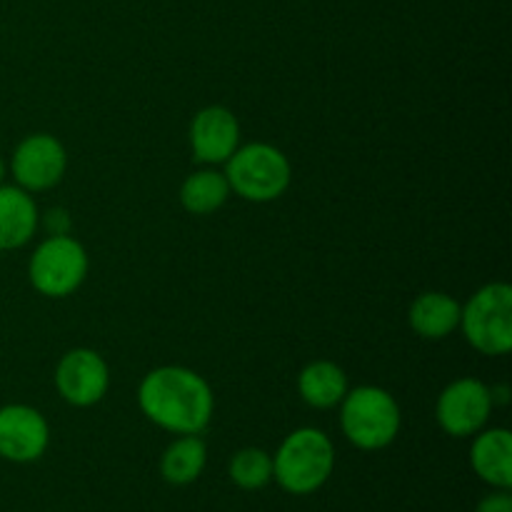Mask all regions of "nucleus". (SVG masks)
<instances>
[{"instance_id": "nucleus-1", "label": "nucleus", "mask_w": 512, "mask_h": 512, "mask_svg": "<svg viewBox=\"0 0 512 512\" xmlns=\"http://www.w3.org/2000/svg\"><path fill=\"white\" fill-rule=\"evenodd\" d=\"M138 403L150 423L175 435L203 433L215 408L210 385L180 365L150 370L140 383Z\"/></svg>"}, {"instance_id": "nucleus-2", "label": "nucleus", "mask_w": 512, "mask_h": 512, "mask_svg": "<svg viewBox=\"0 0 512 512\" xmlns=\"http://www.w3.org/2000/svg\"><path fill=\"white\" fill-rule=\"evenodd\" d=\"M335 450L318 428H300L280 443L273 458V478L285 493L310 495L333 475Z\"/></svg>"}, {"instance_id": "nucleus-3", "label": "nucleus", "mask_w": 512, "mask_h": 512, "mask_svg": "<svg viewBox=\"0 0 512 512\" xmlns=\"http://www.w3.org/2000/svg\"><path fill=\"white\" fill-rule=\"evenodd\" d=\"M340 425L355 448L383 450L398 438L400 408L393 395L375 385H360L348 390L340 400Z\"/></svg>"}, {"instance_id": "nucleus-4", "label": "nucleus", "mask_w": 512, "mask_h": 512, "mask_svg": "<svg viewBox=\"0 0 512 512\" xmlns=\"http://www.w3.org/2000/svg\"><path fill=\"white\" fill-rule=\"evenodd\" d=\"M225 178L233 193L250 203H270L288 190L293 170L288 158L268 143H250L238 148L228 160Z\"/></svg>"}, {"instance_id": "nucleus-5", "label": "nucleus", "mask_w": 512, "mask_h": 512, "mask_svg": "<svg viewBox=\"0 0 512 512\" xmlns=\"http://www.w3.org/2000/svg\"><path fill=\"white\" fill-rule=\"evenodd\" d=\"M460 328L483 355H505L512 348V290L508 283L480 288L460 308Z\"/></svg>"}, {"instance_id": "nucleus-6", "label": "nucleus", "mask_w": 512, "mask_h": 512, "mask_svg": "<svg viewBox=\"0 0 512 512\" xmlns=\"http://www.w3.org/2000/svg\"><path fill=\"white\" fill-rule=\"evenodd\" d=\"M88 275V253L70 235H50L30 258V283L40 295L65 298L83 285Z\"/></svg>"}, {"instance_id": "nucleus-7", "label": "nucleus", "mask_w": 512, "mask_h": 512, "mask_svg": "<svg viewBox=\"0 0 512 512\" xmlns=\"http://www.w3.org/2000/svg\"><path fill=\"white\" fill-rule=\"evenodd\" d=\"M493 405L488 385L475 378H460L440 393L435 415L445 433L453 438H468L483 430Z\"/></svg>"}, {"instance_id": "nucleus-8", "label": "nucleus", "mask_w": 512, "mask_h": 512, "mask_svg": "<svg viewBox=\"0 0 512 512\" xmlns=\"http://www.w3.org/2000/svg\"><path fill=\"white\" fill-rule=\"evenodd\" d=\"M110 370L108 363L95 350L75 348L60 358L55 370V388L65 403L75 408H90L100 403L108 393Z\"/></svg>"}, {"instance_id": "nucleus-9", "label": "nucleus", "mask_w": 512, "mask_h": 512, "mask_svg": "<svg viewBox=\"0 0 512 512\" xmlns=\"http://www.w3.org/2000/svg\"><path fill=\"white\" fill-rule=\"evenodd\" d=\"M68 155L58 138L48 133L28 135L13 153V175L23 190H48L60 183Z\"/></svg>"}, {"instance_id": "nucleus-10", "label": "nucleus", "mask_w": 512, "mask_h": 512, "mask_svg": "<svg viewBox=\"0 0 512 512\" xmlns=\"http://www.w3.org/2000/svg\"><path fill=\"white\" fill-rule=\"evenodd\" d=\"M50 428L30 405L0 408V458L10 463H33L48 450Z\"/></svg>"}, {"instance_id": "nucleus-11", "label": "nucleus", "mask_w": 512, "mask_h": 512, "mask_svg": "<svg viewBox=\"0 0 512 512\" xmlns=\"http://www.w3.org/2000/svg\"><path fill=\"white\" fill-rule=\"evenodd\" d=\"M238 118L223 105H208L190 125V145L198 163H225L238 150Z\"/></svg>"}, {"instance_id": "nucleus-12", "label": "nucleus", "mask_w": 512, "mask_h": 512, "mask_svg": "<svg viewBox=\"0 0 512 512\" xmlns=\"http://www.w3.org/2000/svg\"><path fill=\"white\" fill-rule=\"evenodd\" d=\"M470 465L480 480L500 490L512 485V435L505 428L485 430L470 450Z\"/></svg>"}, {"instance_id": "nucleus-13", "label": "nucleus", "mask_w": 512, "mask_h": 512, "mask_svg": "<svg viewBox=\"0 0 512 512\" xmlns=\"http://www.w3.org/2000/svg\"><path fill=\"white\" fill-rule=\"evenodd\" d=\"M38 228V208L28 190L0 185V250L28 243Z\"/></svg>"}, {"instance_id": "nucleus-14", "label": "nucleus", "mask_w": 512, "mask_h": 512, "mask_svg": "<svg viewBox=\"0 0 512 512\" xmlns=\"http://www.w3.org/2000/svg\"><path fill=\"white\" fill-rule=\"evenodd\" d=\"M410 328L425 340H443L460 325V305L445 293H423L410 305Z\"/></svg>"}, {"instance_id": "nucleus-15", "label": "nucleus", "mask_w": 512, "mask_h": 512, "mask_svg": "<svg viewBox=\"0 0 512 512\" xmlns=\"http://www.w3.org/2000/svg\"><path fill=\"white\" fill-rule=\"evenodd\" d=\"M298 390L303 400L313 408H333L348 393V378L343 368L330 360H315L308 368H303L298 378Z\"/></svg>"}, {"instance_id": "nucleus-16", "label": "nucleus", "mask_w": 512, "mask_h": 512, "mask_svg": "<svg viewBox=\"0 0 512 512\" xmlns=\"http://www.w3.org/2000/svg\"><path fill=\"white\" fill-rule=\"evenodd\" d=\"M208 460V450L198 435H183L168 445L160 460V473L170 485H190L200 478Z\"/></svg>"}, {"instance_id": "nucleus-17", "label": "nucleus", "mask_w": 512, "mask_h": 512, "mask_svg": "<svg viewBox=\"0 0 512 512\" xmlns=\"http://www.w3.org/2000/svg\"><path fill=\"white\" fill-rule=\"evenodd\" d=\"M230 185L223 173L200 170L193 173L180 188V203L193 215H210L228 200Z\"/></svg>"}, {"instance_id": "nucleus-18", "label": "nucleus", "mask_w": 512, "mask_h": 512, "mask_svg": "<svg viewBox=\"0 0 512 512\" xmlns=\"http://www.w3.org/2000/svg\"><path fill=\"white\" fill-rule=\"evenodd\" d=\"M230 478L243 490H260L273 480V458L260 448H245L230 460Z\"/></svg>"}, {"instance_id": "nucleus-19", "label": "nucleus", "mask_w": 512, "mask_h": 512, "mask_svg": "<svg viewBox=\"0 0 512 512\" xmlns=\"http://www.w3.org/2000/svg\"><path fill=\"white\" fill-rule=\"evenodd\" d=\"M475 512H512V498L508 490H500V493L488 495V498L480 500L478 510Z\"/></svg>"}, {"instance_id": "nucleus-20", "label": "nucleus", "mask_w": 512, "mask_h": 512, "mask_svg": "<svg viewBox=\"0 0 512 512\" xmlns=\"http://www.w3.org/2000/svg\"><path fill=\"white\" fill-rule=\"evenodd\" d=\"M68 225H70V220H68V215H65V210H60V208L50 210L48 228L53 230V235H68Z\"/></svg>"}, {"instance_id": "nucleus-21", "label": "nucleus", "mask_w": 512, "mask_h": 512, "mask_svg": "<svg viewBox=\"0 0 512 512\" xmlns=\"http://www.w3.org/2000/svg\"><path fill=\"white\" fill-rule=\"evenodd\" d=\"M3 175H5V165H3V158H0V180H3Z\"/></svg>"}]
</instances>
